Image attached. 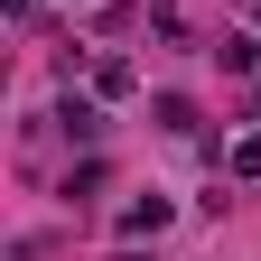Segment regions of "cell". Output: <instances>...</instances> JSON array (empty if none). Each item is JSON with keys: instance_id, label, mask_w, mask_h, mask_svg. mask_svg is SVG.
<instances>
[{"instance_id": "cell-2", "label": "cell", "mask_w": 261, "mask_h": 261, "mask_svg": "<svg viewBox=\"0 0 261 261\" xmlns=\"http://www.w3.org/2000/svg\"><path fill=\"white\" fill-rule=\"evenodd\" d=\"M215 56H224V75H252V65H261V38H224Z\"/></svg>"}, {"instance_id": "cell-4", "label": "cell", "mask_w": 261, "mask_h": 261, "mask_svg": "<svg viewBox=\"0 0 261 261\" xmlns=\"http://www.w3.org/2000/svg\"><path fill=\"white\" fill-rule=\"evenodd\" d=\"M252 112H261V93H252Z\"/></svg>"}, {"instance_id": "cell-3", "label": "cell", "mask_w": 261, "mask_h": 261, "mask_svg": "<svg viewBox=\"0 0 261 261\" xmlns=\"http://www.w3.org/2000/svg\"><path fill=\"white\" fill-rule=\"evenodd\" d=\"M233 177H261V130H252V140H233Z\"/></svg>"}, {"instance_id": "cell-5", "label": "cell", "mask_w": 261, "mask_h": 261, "mask_svg": "<svg viewBox=\"0 0 261 261\" xmlns=\"http://www.w3.org/2000/svg\"><path fill=\"white\" fill-rule=\"evenodd\" d=\"M121 261H140V252H121Z\"/></svg>"}, {"instance_id": "cell-1", "label": "cell", "mask_w": 261, "mask_h": 261, "mask_svg": "<svg viewBox=\"0 0 261 261\" xmlns=\"http://www.w3.org/2000/svg\"><path fill=\"white\" fill-rule=\"evenodd\" d=\"M177 205H168V196H140V205H121V233L130 243H140V233H159V224H168Z\"/></svg>"}]
</instances>
